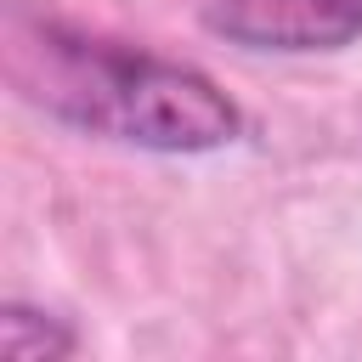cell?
Instances as JSON below:
<instances>
[{
  "label": "cell",
  "instance_id": "6da1fadb",
  "mask_svg": "<svg viewBox=\"0 0 362 362\" xmlns=\"http://www.w3.org/2000/svg\"><path fill=\"white\" fill-rule=\"evenodd\" d=\"M11 85L57 124L141 153H221L243 136L238 102L204 68L28 11L11 17Z\"/></svg>",
  "mask_w": 362,
  "mask_h": 362
},
{
  "label": "cell",
  "instance_id": "7a4b0ae2",
  "mask_svg": "<svg viewBox=\"0 0 362 362\" xmlns=\"http://www.w3.org/2000/svg\"><path fill=\"white\" fill-rule=\"evenodd\" d=\"M204 28L243 51H339L362 40V0H204Z\"/></svg>",
  "mask_w": 362,
  "mask_h": 362
},
{
  "label": "cell",
  "instance_id": "3957f363",
  "mask_svg": "<svg viewBox=\"0 0 362 362\" xmlns=\"http://www.w3.org/2000/svg\"><path fill=\"white\" fill-rule=\"evenodd\" d=\"M79 339L74 328H62L51 311H34V305H6L0 311V356L11 362H45V356H68Z\"/></svg>",
  "mask_w": 362,
  "mask_h": 362
}]
</instances>
